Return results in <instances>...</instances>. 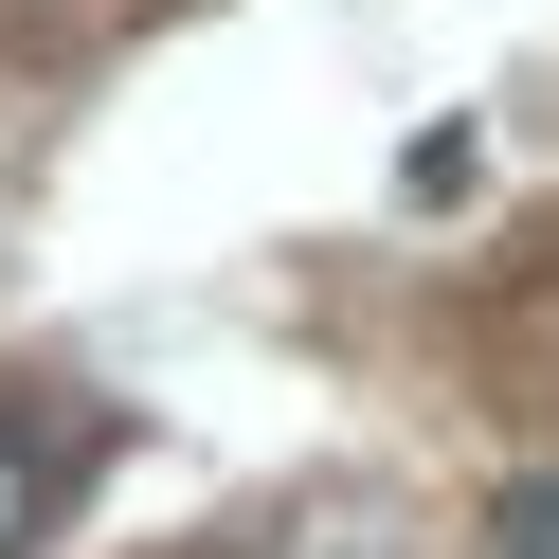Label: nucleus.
Instances as JSON below:
<instances>
[{
  "label": "nucleus",
  "mask_w": 559,
  "mask_h": 559,
  "mask_svg": "<svg viewBox=\"0 0 559 559\" xmlns=\"http://www.w3.org/2000/svg\"><path fill=\"white\" fill-rule=\"evenodd\" d=\"M37 506H55V451H37V433H19V415H0V559L37 542Z\"/></svg>",
  "instance_id": "f257e3e1"
},
{
  "label": "nucleus",
  "mask_w": 559,
  "mask_h": 559,
  "mask_svg": "<svg viewBox=\"0 0 559 559\" xmlns=\"http://www.w3.org/2000/svg\"><path fill=\"white\" fill-rule=\"evenodd\" d=\"M506 559H559V487H523V506H506Z\"/></svg>",
  "instance_id": "f03ea898"
}]
</instances>
